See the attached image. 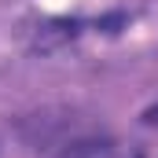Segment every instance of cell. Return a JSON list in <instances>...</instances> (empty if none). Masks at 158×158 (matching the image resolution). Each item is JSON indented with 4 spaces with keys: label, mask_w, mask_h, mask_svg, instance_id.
<instances>
[{
    "label": "cell",
    "mask_w": 158,
    "mask_h": 158,
    "mask_svg": "<svg viewBox=\"0 0 158 158\" xmlns=\"http://www.w3.org/2000/svg\"><path fill=\"white\" fill-rule=\"evenodd\" d=\"M63 158H140V155L114 140H85V143H74Z\"/></svg>",
    "instance_id": "1"
},
{
    "label": "cell",
    "mask_w": 158,
    "mask_h": 158,
    "mask_svg": "<svg viewBox=\"0 0 158 158\" xmlns=\"http://www.w3.org/2000/svg\"><path fill=\"white\" fill-rule=\"evenodd\" d=\"M143 125H151V129H158V103H151V107L143 110Z\"/></svg>",
    "instance_id": "2"
}]
</instances>
